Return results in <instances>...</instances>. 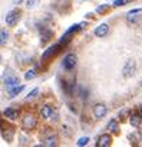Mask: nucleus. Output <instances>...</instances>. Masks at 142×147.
I'll use <instances>...</instances> for the list:
<instances>
[{
    "label": "nucleus",
    "instance_id": "5701e85b",
    "mask_svg": "<svg viewBox=\"0 0 142 147\" xmlns=\"http://www.w3.org/2000/svg\"><path fill=\"white\" fill-rule=\"evenodd\" d=\"M108 9V6H101V7H98V13H102V12H105Z\"/></svg>",
    "mask_w": 142,
    "mask_h": 147
},
{
    "label": "nucleus",
    "instance_id": "2eb2a0df",
    "mask_svg": "<svg viewBox=\"0 0 142 147\" xmlns=\"http://www.w3.org/2000/svg\"><path fill=\"white\" fill-rule=\"evenodd\" d=\"M7 39H9V33L5 29H0V46L5 45L7 42Z\"/></svg>",
    "mask_w": 142,
    "mask_h": 147
},
{
    "label": "nucleus",
    "instance_id": "f257e3e1",
    "mask_svg": "<svg viewBox=\"0 0 142 147\" xmlns=\"http://www.w3.org/2000/svg\"><path fill=\"white\" fill-rule=\"evenodd\" d=\"M37 125V118L33 113H25L22 115V128L26 130V131H30L33 130L35 127Z\"/></svg>",
    "mask_w": 142,
    "mask_h": 147
},
{
    "label": "nucleus",
    "instance_id": "a211bd4d",
    "mask_svg": "<svg viewBox=\"0 0 142 147\" xmlns=\"http://www.w3.org/2000/svg\"><path fill=\"white\" fill-rule=\"evenodd\" d=\"M36 77V69H29L26 74H25V80L26 81H30V80H33Z\"/></svg>",
    "mask_w": 142,
    "mask_h": 147
},
{
    "label": "nucleus",
    "instance_id": "aec40b11",
    "mask_svg": "<svg viewBox=\"0 0 142 147\" xmlns=\"http://www.w3.org/2000/svg\"><path fill=\"white\" fill-rule=\"evenodd\" d=\"M50 38H52V32H49V30H47L46 33L43 32V35H42V40H43V42H45V40H50Z\"/></svg>",
    "mask_w": 142,
    "mask_h": 147
},
{
    "label": "nucleus",
    "instance_id": "ddd939ff",
    "mask_svg": "<svg viewBox=\"0 0 142 147\" xmlns=\"http://www.w3.org/2000/svg\"><path fill=\"white\" fill-rule=\"evenodd\" d=\"M23 90H25V85H20V84H19V85H15L13 88H10V90H9V95L13 98V97L19 95V94H20Z\"/></svg>",
    "mask_w": 142,
    "mask_h": 147
},
{
    "label": "nucleus",
    "instance_id": "f3484780",
    "mask_svg": "<svg viewBox=\"0 0 142 147\" xmlns=\"http://www.w3.org/2000/svg\"><path fill=\"white\" fill-rule=\"evenodd\" d=\"M40 5V0H27L26 2V7L27 9H35Z\"/></svg>",
    "mask_w": 142,
    "mask_h": 147
},
{
    "label": "nucleus",
    "instance_id": "6e6552de",
    "mask_svg": "<svg viewBox=\"0 0 142 147\" xmlns=\"http://www.w3.org/2000/svg\"><path fill=\"white\" fill-rule=\"evenodd\" d=\"M52 114H53V107L52 105H49V104L42 105V108H40V117L43 120H49L52 117Z\"/></svg>",
    "mask_w": 142,
    "mask_h": 147
},
{
    "label": "nucleus",
    "instance_id": "4468645a",
    "mask_svg": "<svg viewBox=\"0 0 142 147\" xmlns=\"http://www.w3.org/2000/svg\"><path fill=\"white\" fill-rule=\"evenodd\" d=\"M129 120H131V125H133V127H139V125H141V121H142V115L132 114Z\"/></svg>",
    "mask_w": 142,
    "mask_h": 147
},
{
    "label": "nucleus",
    "instance_id": "b1692460",
    "mask_svg": "<svg viewBox=\"0 0 142 147\" xmlns=\"http://www.w3.org/2000/svg\"><path fill=\"white\" fill-rule=\"evenodd\" d=\"M139 111H141V115H142V105L139 107Z\"/></svg>",
    "mask_w": 142,
    "mask_h": 147
},
{
    "label": "nucleus",
    "instance_id": "20e7f679",
    "mask_svg": "<svg viewBox=\"0 0 142 147\" xmlns=\"http://www.w3.org/2000/svg\"><path fill=\"white\" fill-rule=\"evenodd\" d=\"M92 113H93V117H95L96 120H101V118H103V117L106 115L108 108H106L105 104L98 102V104H95V105L92 107Z\"/></svg>",
    "mask_w": 142,
    "mask_h": 147
},
{
    "label": "nucleus",
    "instance_id": "1a4fd4ad",
    "mask_svg": "<svg viewBox=\"0 0 142 147\" xmlns=\"http://www.w3.org/2000/svg\"><path fill=\"white\" fill-rule=\"evenodd\" d=\"M111 144H112V137L109 134H102L98 138V143H96L98 147H109Z\"/></svg>",
    "mask_w": 142,
    "mask_h": 147
},
{
    "label": "nucleus",
    "instance_id": "9d476101",
    "mask_svg": "<svg viewBox=\"0 0 142 147\" xmlns=\"http://www.w3.org/2000/svg\"><path fill=\"white\" fill-rule=\"evenodd\" d=\"M108 32H109V26H108L106 23H102V25H99V26L95 29V35H96L98 38H103V36H106Z\"/></svg>",
    "mask_w": 142,
    "mask_h": 147
},
{
    "label": "nucleus",
    "instance_id": "412c9836",
    "mask_svg": "<svg viewBox=\"0 0 142 147\" xmlns=\"http://www.w3.org/2000/svg\"><path fill=\"white\" fill-rule=\"evenodd\" d=\"M126 3H128V0H115V2H113V6L119 7V6H123V5H126Z\"/></svg>",
    "mask_w": 142,
    "mask_h": 147
},
{
    "label": "nucleus",
    "instance_id": "9b49d317",
    "mask_svg": "<svg viewBox=\"0 0 142 147\" xmlns=\"http://www.w3.org/2000/svg\"><path fill=\"white\" fill-rule=\"evenodd\" d=\"M3 115L6 117V118H9V120H17V117H19V111L16 110V108H6L5 111H3Z\"/></svg>",
    "mask_w": 142,
    "mask_h": 147
},
{
    "label": "nucleus",
    "instance_id": "4be33fe9",
    "mask_svg": "<svg viewBox=\"0 0 142 147\" xmlns=\"http://www.w3.org/2000/svg\"><path fill=\"white\" fill-rule=\"evenodd\" d=\"M37 92H39V88H35L33 91H30V94L27 95V98H29V100H32V98H35V97L37 95Z\"/></svg>",
    "mask_w": 142,
    "mask_h": 147
},
{
    "label": "nucleus",
    "instance_id": "f8f14e48",
    "mask_svg": "<svg viewBox=\"0 0 142 147\" xmlns=\"http://www.w3.org/2000/svg\"><path fill=\"white\" fill-rule=\"evenodd\" d=\"M59 45H55V46H52V48H49L45 53H43V56H42V59L45 61V59H49V58H52L53 55H56L57 52H59Z\"/></svg>",
    "mask_w": 142,
    "mask_h": 147
},
{
    "label": "nucleus",
    "instance_id": "423d86ee",
    "mask_svg": "<svg viewBox=\"0 0 142 147\" xmlns=\"http://www.w3.org/2000/svg\"><path fill=\"white\" fill-rule=\"evenodd\" d=\"M19 19H20V12H19L17 9H13V10H10V12L7 13V16H6V23H7V26H15V25L19 22Z\"/></svg>",
    "mask_w": 142,
    "mask_h": 147
},
{
    "label": "nucleus",
    "instance_id": "39448f33",
    "mask_svg": "<svg viewBox=\"0 0 142 147\" xmlns=\"http://www.w3.org/2000/svg\"><path fill=\"white\" fill-rule=\"evenodd\" d=\"M76 63H78V58H76L75 53H69L63 59V66H65L66 71H72L76 66Z\"/></svg>",
    "mask_w": 142,
    "mask_h": 147
},
{
    "label": "nucleus",
    "instance_id": "0eeeda50",
    "mask_svg": "<svg viewBox=\"0 0 142 147\" xmlns=\"http://www.w3.org/2000/svg\"><path fill=\"white\" fill-rule=\"evenodd\" d=\"M43 144L47 147H55L57 146V136L55 133H47L43 138Z\"/></svg>",
    "mask_w": 142,
    "mask_h": 147
},
{
    "label": "nucleus",
    "instance_id": "393cba45",
    "mask_svg": "<svg viewBox=\"0 0 142 147\" xmlns=\"http://www.w3.org/2000/svg\"><path fill=\"white\" fill-rule=\"evenodd\" d=\"M0 62H2V55H0Z\"/></svg>",
    "mask_w": 142,
    "mask_h": 147
},
{
    "label": "nucleus",
    "instance_id": "a878e982",
    "mask_svg": "<svg viewBox=\"0 0 142 147\" xmlns=\"http://www.w3.org/2000/svg\"><path fill=\"white\" fill-rule=\"evenodd\" d=\"M141 87H142V81H141Z\"/></svg>",
    "mask_w": 142,
    "mask_h": 147
},
{
    "label": "nucleus",
    "instance_id": "6ab92c4d",
    "mask_svg": "<svg viewBox=\"0 0 142 147\" xmlns=\"http://www.w3.org/2000/svg\"><path fill=\"white\" fill-rule=\"evenodd\" d=\"M88 141H89V138H88V137H82V138H79V140H78V143H76V144L81 147V146H86V144H88Z\"/></svg>",
    "mask_w": 142,
    "mask_h": 147
},
{
    "label": "nucleus",
    "instance_id": "7ed1b4c3",
    "mask_svg": "<svg viewBox=\"0 0 142 147\" xmlns=\"http://www.w3.org/2000/svg\"><path fill=\"white\" fill-rule=\"evenodd\" d=\"M136 74V62L133 61V59H129V61H126V63L123 65V68H122V75H123V78H131V77H133Z\"/></svg>",
    "mask_w": 142,
    "mask_h": 147
},
{
    "label": "nucleus",
    "instance_id": "f03ea898",
    "mask_svg": "<svg viewBox=\"0 0 142 147\" xmlns=\"http://www.w3.org/2000/svg\"><path fill=\"white\" fill-rule=\"evenodd\" d=\"M2 80H3V82H5V85H6L7 90H10V88H13L15 85H19V84H20L19 78L13 74V71L10 72V69H6V71H5Z\"/></svg>",
    "mask_w": 142,
    "mask_h": 147
},
{
    "label": "nucleus",
    "instance_id": "dca6fc26",
    "mask_svg": "<svg viewBox=\"0 0 142 147\" xmlns=\"http://www.w3.org/2000/svg\"><path fill=\"white\" fill-rule=\"evenodd\" d=\"M108 130L111 131V133H118V121L116 120H111L109 121V124H108Z\"/></svg>",
    "mask_w": 142,
    "mask_h": 147
}]
</instances>
